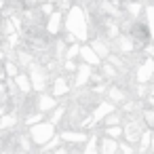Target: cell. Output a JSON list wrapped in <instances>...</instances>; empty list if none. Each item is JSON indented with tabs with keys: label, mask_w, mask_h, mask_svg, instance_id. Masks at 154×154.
Wrapping results in <instances>:
<instances>
[{
	"label": "cell",
	"mask_w": 154,
	"mask_h": 154,
	"mask_svg": "<svg viewBox=\"0 0 154 154\" xmlns=\"http://www.w3.org/2000/svg\"><path fill=\"white\" fill-rule=\"evenodd\" d=\"M63 28H66V32L74 34L78 42H87L89 40V13H87V9L80 5H72L66 11Z\"/></svg>",
	"instance_id": "6da1fadb"
},
{
	"label": "cell",
	"mask_w": 154,
	"mask_h": 154,
	"mask_svg": "<svg viewBox=\"0 0 154 154\" xmlns=\"http://www.w3.org/2000/svg\"><path fill=\"white\" fill-rule=\"evenodd\" d=\"M28 135H30V139L34 141V146L42 148L51 137L57 135V127H55L51 120H40V122L28 127Z\"/></svg>",
	"instance_id": "7a4b0ae2"
},
{
	"label": "cell",
	"mask_w": 154,
	"mask_h": 154,
	"mask_svg": "<svg viewBox=\"0 0 154 154\" xmlns=\"http://www.w3.org/2000/svg\"><path fill=\"white\" fill-rule=\"evenodd\" d=\"M26 70H28V74H30L32 89H34L36 93H42V91H47V85H49V70H47L45 66L36 63V61H32V63H30Z\"/></svg>",
	"instance_id": "3957f363"
},
{
	"label": "cell",
	"mask_w": 154,
	"mask_h": 154,
	"mask_svg": "<svg viewBox=\"0 0 154 154\" xmlns=\"http://www.w3.org/2000/svg\"><path fill=\"white\" fill-rule=\"evenodd\" d=\"M143 129H146L143 118H141V120L129 118V120L122 125V137H125L127 141H131V143H137V141H139V135L143 133Z\"/></svg>",
	"instance_id": "277c9868"
},
{
	"label": "cell",
	"mask_w": 154,
	"mask_h": 154,
	"mask_svg": "<svg viewBox=\"0 0 154 154\" xmlns=\"http://www.w3.org/2000/svg\"><path fill=\"white\" fill-rule=\"evenodd\" d=\"M59 137H61V141L63 143H70V146H82L87 139H89V133L85 131V129H63L61 133H59Z\"/></svg>",
	"instance_id": "5b68a950"
},
{
	"label": "cell",
	"mask_w": 154,
	"mask_h": 154,
	"mask_svg": "<svg viewBox=\"0 0 154 154\" xmlns=\"http://www.w3.org/2000/svg\"><path fill=\"white\" fill-rule=\"evenodd\" d=\"M152 78H154V57L148 55V57L137 66V70H135V80H137V82H150Z\"/></svg>",
	"instance_id": "8992f818"
},
{
	"label": "cell",
	"mask_w": 154,
	"mask_h": 154,
	"mask_svg": "<svg viewBox=\"0 0 154 154\" xmlns=\"http://www.w3.org/2000/svg\"><path fill=\"white\" fill-rule=\"evenodd\" d=\"M91 76H93V66L80 61V66H78L76 72H74V87H76V89H85V87L91 82Z\"/></svg>",
	"instance_id": "52a82bcc"
},
{
	"label": "cell",
	"mask_w": 154,
	"mask_h": 154,
	"mask_svg": "<svg viewBox=\"0 0 154 154\" xmlns=\"http://www.w3.org/2000/svg\"><path fill=\"white\" fill-rule=\"evenodd\" d=\"M61 26H63V11L55 9V11L47 17V21H45V32L51 34V36H57V34L61 32Z\"/></svg>",
	"instance_id": "ba28073f"
},
{
	"label": "cell",
	"mask_w": 154,
	"mask_h": 154,
	"mask_svg": "<svg viewBox=\"0 0 154 154\" xmlns=\"http://www.w3.org/2000/svg\"><path fill=\"white\" fill-rule=\"evenodd\" d=\"M114 51L118 53V55H131L133 51H135V40H133V36H129V34H118L116 38H114Z\"/></svg>",
	"instance_id": "9c48e42d"
},
{
	"label": "cell",
	"mask_w": 154,
	"mask_h": 154,
	"mask_svg": "<svg viewBox=\"0 0 154 154\" xmlns=\"http://www.w3.org/2000/svg\"><path fill=\"white\" fill-rule=\"evenodd\" d=\"M34 106H36V110H40V112H45V114H49L53 108H57L59 103H57V97L53 95V93H38V97H36V101H34Z\"/></svg>",
	"instance_id": "30bf717a"
},
{
	"label": "cell",
	"mask_w": 154,
	"mask_h": 154,
	"mask_svg": "<svg viewBox=\"0 0 154 154\" xmlns=\"http://www.w3.org/2000/svg\"><path fill=\"white\" fill-rule=\"evenodd\" d=\"M78 57H80V61H85V63H89V66H93V68H95V66H101V61H103V59L95 53V49H93L91 45H87V42L80 45V55H78Z\"/></svg>",
	"instance_id": "8fae6325"
},
{
	"label": "cell",
	"mask_w": 154,
	"mask_h": 154,
	"mask_svg": "<svg viewBox=\"0 0 154 154\" xmlns=\"http://www.w3.org/2000/svg\"><path fill=\"white\" fill-rule=\"evenodd\" d=\"M114 110H116V103L110 101V99H103V101H99V103L95 106V110L91 112V116H93V120L99 125V122H101L110 112H114Z\"/></svg>",
	"instance_id": "7c38bea8"
},
{
	"label": "cell",
	"mask_w": 154,
	"mask_h": 154,
	"mask_svg": "<svg viewBox=\"0 0 154 154\" xmlns=\"http://www.w3.org/2000/svg\"><path fill=\"white\" fill-rule=\"evenodd\" d=\"M70 91H72V87H70V82H68L66 76H55V78H53V82H51V93H53L55 97H66V95H70Z\"/></svg>",
	"instance_id": "4fadbf2b"
},
{
	"label": "cell",
	"mask_w": 154,
	"mask_h": 154,
	"mask_svg": "<svg viewBox=\"0 0 154 154\" xmlns=\"http://www.w3.org/2000/svg\"><path fill=\"white\" fill-rule=\"evenodd\" d=\"M13 80H15V85H17V89L23 93V95H30L34 89H32V80H30V74L28 72H19V74H15L13 76Z\"/></svg>",
	"instance_id": "5bb4252c"
},
{
	"label": "cell",
	"mask_w": 154,
	"mask_h": 154,
	"mask_svg": "<svg viewBox=\"0 0 154 154\" xmlns=\"http://www.w3.org/2000/svg\"><path fill=\"white\" fill-rule=\"evenodd\" d=\"M19 122V114L17 112H5L0 114V131H11L15 129Z\"/></svg>",
	"instance_id": "9a60e30c"
},
{
	"label": "cell",
	"mask_w": 154,
	"mask_h": 154,
	"mask_svg": "<svg viewBox=\"0 0 154 154\" xmlns=\"http://www.w3.org/2000/svg\"><path fill=\"white\" fill-rule=\"evenodd\" d=\"M89 45L95 49V53H97L101 59H108V57H110V53H112V45H110V42H106L103 38H93Z\"/></svg>",
	"instance_id": "2e32d148"
},
{
	"label": "cell",
	"mask_w": 154,
	"mask_h": 154,
	"mask_svg": "<svg viewBox=\"0 0 154 154\" xmlns=\"http://www.w3.org/2000/svg\"><path fill=\"white\" fill-rule=\"evenodd\" d=\"M99 152L101 154H116L118 152V139H114L110 135H103L99 139Z\"/></svg>",
	"instance_id": "e0dca14e"
},
{
	"label": "cell",
	"mask_w": 154,
	"mask_h": 154,
	"mask_svg": "<svg viewBox=\"0 0 154 154\" xmlns=\"http://www.w3.org/2000/svg\"><path fill=\"white\" fill-rule=\"evenodd\" d=\"M106 95H108V99L114 101V103H125V99H127V93H125L120 87H108V89H106Z\"/></svg>",
	"instance_id": "ac0fdd59"
},
{
	"label": "cell",
	"mask_w": 154,
	"mask_h": 154,
	"mask_svg": "<svg viewBox=\"0 0 154 154\" xmlns=\"http://www.w3.org/2000/svg\"><path fill=\"white\" fill-rule=\"evenodd\" d=\"M150 141H152V129H148V127H146V129H143V133L139 135V141H137V146H135V148H137L139 152H148V150H150Z\"/></svg>",
	"instance_id": "d6986e66"
},
{
	"label": "cell",
	"mask_w": 154,
	"mask_h": 154,
	"mask_svg": "<svg viewBox=\"0 0 154 154\" xmlns=\"http://www.w3.org/2000/svg\"><path fill=\"white\" fill-rule=\"evenodd\" d=\"M66 114H68V110H66V106H57V108H53L51 112H49V120L57 127V125H61V120L66 118Z\"/></svg>",
	"instance_id": "ffe728a7"
},
{
	"label": "cell",
	"mask_w": 154,
	"mask_h": 154,
	"mask_svg": "<svg viewBox=\"0 0 154 154\" xmlns=\"http://www.w3.org/2000/svg\"><path fill=\"white\" fill-rule=\"evenodd\" d=\"M146 13V28H148V36L154 40V5H148L143 9Z\"/></svg>",
	"instance_id": "44dd1931"
},
{
	"label": "cell",
	"mask_w": 154,
	"mask_h": 154,
	"mask_svg": "<svg viewBox=\"0 0 154 154\" xmlns=\"http://www.w3.org/2000/svg\"><path fill=\"white\" fill-rule=\"evenodd\" d=\"M15 57H17L19 68H28V66L34 61V55H32V53H28V51H17V53H15Z\"/></svg>",
	"instance_id": "7402d4cb"
},
{
	"label": "cell",
	"mask_w": 154,
	"mask_h": 154,
	"mask_svg": "<svg viewBox=\"0 0 154 154\" xmlns=\"http://www.w3.org/2000/svg\"><path fill=\"white\" fill-rule=\"evenodd\" d=\"M101 74H103V78H116L118 76V68L112 61L106 59V63H101Z\"/></svg>",
	"instance_id": "603a6c76"
},
{
	"label": "cell",
	"mask_w": 154,
	"mask_h": 154,
	"mask_svg": "<svg viewBox=\"0 0 154 154\" xmlns=\"http://www.w3.org/2000/svg\"><path fill=\"white\" fill-rule=\"evenodd\" d=\"M82 150H85L87 154H93V152H97V150H99V137H97V135H89V139L85 141Z\"/></svg>",
	"instance_id": "cb8c5ba5"
},
{
	"label": "cell",
	"mask_w": 154,
	"mask_h": 154,
	"mask_svg": "<svg viewBox=\"0 0 154 154\" xmlns=\"http://www.w3.org/2000/svg\"><path fill=\"white\" fill-rule=\"evenodd\" d=\"M143 11V5L137 2V0H133V2H127V13L133 17V19H139V13Z\"/></svg>",
	"instance_id": "d4e9b609"
},
{
	"label": "cell",
	"mask_w": 154,
	"mask_h": 154,
	"mask_svg": "<svg viewBox=\"0 0 154 154\" xmlns=\"http://www.w3.org/2000/svg\"><path fill=\"white\" fill-rule=\"evenodd\" d=\"M101 125H103V127H108V125H122V114L114 110V112H110V114L101 120Z\"/></svg>",
	"instance_id": "484cf974"
},
{
	"label": "cell",
	"mask_w": 154,
	"mask_h": 154,
	"mask_svg": "<svg viewBox=\"0 0 154 154\" xmlns=\"http://www.w3.org/2000/svg\"><path fill=\"white\" fill-rule=\"evenodd\" d=\"M103 135H110L114 139H120L122 137V125H108V127H103Z\"/></svg>",
	"instance_id": "4316f807"
},
{
	"label": "cell",
	"mask_w": 154,
	"mask_h": 154,
	"mask_svg": "<svg viewBox=\"0 0 154 154\" xmlns=\"http://www.w3.org/2000/svg\"><path fill=\"white\" fill-rule=\"evenodd\" d=\"M40 120H45V112L36 110L34 114H26V118H23V125H26V127H30V125H36V122H40Z\"/></svg>",
	"instance_id": "83f0119b"
},
{
	"label": "cell",
	"mask_w": 154,
	"mask_h": 154,
	"mask_svg": "<svg viewBox=\"0 0 154 154\" xmlns=\"http://www.w3.org/2000/svg\"><path fill=\"white\" fill-rule=\"evenodd\" d=\"M141 118H143L146 127L154 131V108H152V106H150V108H146V110L141 112Z\"/></svg>",
	"instance_id": "f1b7e54d"
},
{
	"label": "cell",
	"mask_w": 154,
	"mask_h": 154,
	"mask_svg": "<svg viewBox=\"0 0 154 154\" xmlns=\"http://www.w3.org/2000/svg\"><path fill=\"white\" fill-rule=\"evenodd\" d=\"M80 45L82 42H72L68 49H66V59H76L80 55Z\"/></svg>",
	"instance_id": "f546056e"
},
{
	"label": "cell",
	"mask_w": 154,
	"mask_h": 154,
	"mask_svg": "<svg viewBox=\"0 0 154 154\" xmlns=\"http://www.w3.org/2000/svg\"><path fill=\"white\" fill-rule=\"evenodd\" d=\"M5 72H7V78H13L15 74H19V63L17 61H5Z\"/></svg>",
	"instance_id": "4dcf8cb0"
},
{
	"label": "cell",
	"mask_w": 154,
	"mask_h": 154,
	"mask_svg": "<svg viewBox=\"0 0 154 154\" xmlns=\"http://www.w3.org/2000/svg\"><path fill=\"white\" fill-rule=\"evenodd\" d=\"M137 148H135V143H131V141H127L125 137H122V141H118V152H125V154H133Z\"/></svg>",
	"instance_id": "1f68e13d"
},
{
	"label": "cell",
	"mask_w": 154,
	"mask_h": 154,
	"mask_svg": "<svg viewBox=\"0 0 154 154\" xmlns=\"http://www.w3.org/2000/svg\"><path fill=\"white\" fill-rule=\"evenodd\" d=\"M38 9H40V13H42L45 17H49V15L55 11V5L51 2V0H47V2H40V5H38Z\"/></svg>",
	"instance_id": "d6a6232c"
},
{
	"label": "cell",
	"mask_w": 154,
	"mask_h": 154,
	"mask_svg": "<svg viewBox=\"0 0 154 154\" xmlns=\"http://www.w3.org/2000/svg\"><path fill=\"white\" fill-rule=\"evenodd\" d=\"M76 68H78V63H76L74 59H66V61H63V70H66V72L74 74V72H76Z\"/></svg>",
	"instance_id": "836d02e7"
},
{
	"label": "cell",
	"mask_w": 154,
	"mask_h": 154,
	"mask_svg": "<svg viewBox=\"0 0 154 154\" xmlns=\"http://www.w3.org/2000/svg\"><path fill=\"white\" fill-rule=\"evenodd\" d=\"M72 7V0H57V9L59 11H68Z\"/></svg>",
	"instance_id": "e575fe53"
},
{
	"label": "cell",
	"mask_w": 154,
	"mask_h": 154,
	"mask_svg": "<svg viewBox=\"0 0 154 154\" xmlns=\"http://www.w3.org/2000/svg\"><path fill=\"white\" fill-rule=\"evenodd\" d=\"M21 2H23L26 9H32V7H38L40 5V0H21Z\"/></svg>",
	"instance_id": "d590c367"
},
{
	"label": "cell",
	"mask_w": 154,
	"mask_h": 154,
	"mask_svg": "<svg viewBox=\"0 0 154 154\" xmlns=\"http://www.w3.org/2000/svg\"><path fill=\"white\" fill-rule=\"evenodd\" d=\"M5 59H7V53H5V49H2V47H0V63H2Z\"/></svg>",
	"instance_id": "8d00e7d4"
},
{
	"label": "cell",
	"mask_w": 154,
	"mask_h": 154,
	"mask_svg": "<svg viewBox=\"0 0 154 154\" xmlns=\"http://www.w3.org/2000/svg\"><path fill=\"white\" fill-rule=\"evenodd\" d=\"M7 78V72H5V66H0V80Z\"/></svg>",
	"instance_id": "74e56055"
},
{
	"label": "cell",
	"mask_w": 154,
	"mask_h": 154,
	"mask_svg": "<svg viewBox=\"0 0 154 154\" xmlns=\"http://www.w3.org/2000/svg\"><path fill=\"white\" fill-rule=\"evenodd\" d=\"M146 53H148V55H152V57H154V45H152V47H146Z\"/></svg>",
	"instance_id": "f35d334b"
},
{
	"label": "cell",
	"mask_w": 154,
	"mask_h": 154,
	"mask_svg": "<svg viewBox=\"0 0 154 154\" xmlns=\"http://www.w3.org/2000/svg\"><path fill=\"white\" fill-rule=\"evenodd\" d=\"M7 9V0H0V13H2Z\"/></svg>",
	"instance_id": "ab89813d"
},
{
	"label": "cell",
	"mask_w": 154,
	"mask_h": 154,
	"mask_svg": "<svg viewBox=\"0 0 154 154\" xmlns=\"http://www.w3.org/2000/svg\"><path fill=\"white\" fill-rule=\"evenodd\" d=\"M150 150L154 152V131H152V141H150Z\"/></svg>",
	"instance_id": "60d3db41"
},
{
	"label": "cell",
	"mask_w": 154,
	"mask_h": 154,
	"mask_svg": "<svg viewBox=\"0 0 154 154\" xmlns=\"http://www.w3.org/2000/svg\"><path fill=\"white\" fill-rule=\"evenodd\" d=\"M150 106L154 108V95H150Z\"/></svg>",
	"instance_id": "b9f144b4"
},
{
	"label": "cell",
	"mask_w": 154,
	"mask_h": 154,
	"mask_svg": "<svg viewBox=\"0 0 154 154\" xmlns=\"http://www.w3.org/2000/svg\"><path fill=\"white\" fill-rule=\"evenodd\" d=\"M150 95H154V85H152V87H150Z\"/></svg>",
	"instance_id": "7bdbcfd3"
},
{
	"label": "cell",
	"mask_w": 154,
	"mask_h": 154,
	"mask_svg": "<svg viewBox=\"0 0 154 154\" xmlns=\"http://www.w3.org/2000/svg\"><path fill=\"white\" fill-rule=\"evenodd\" d=\"M40 2H47V0H40Z\"/></svg>",
	"instance_id": "ee69618b"
}]
</instances>
